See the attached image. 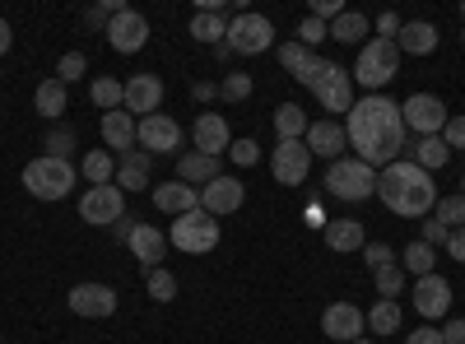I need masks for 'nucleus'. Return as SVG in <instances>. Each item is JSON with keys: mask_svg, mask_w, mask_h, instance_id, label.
Instances as JSON below:
<instances>
[{"mask_svg": "<svg viewBox=\"0 0 465 344\" xmlns=\"http://www.w3.org/2000/svg\"><path fill=\"white\" fill-rule=\"evenodd\" d=\"M344 135H349V149H354V159L368 163L372 172L377 168H391L396 154L405 149V117H401V103L386 98V93H368L349 107L344 117Z\"/></svg>", "mask_w": 465, "mask_h": 344, "instance_id": "1", "label": "nucleus"}, {"mask_svg": "<svg viewBox=\"0 0 465 344\" xmlns=\"http://www.w3.org/2000/svg\"><path fill=\"white\" fill-rule=\"evenodd\" d=\"M377 196H381V205L391 210V214L419 219V214H433V205H438V182H433V172H423L419 163L396 159L391 168H381Z\"/></svg>", "mask_w": 465, "mask_h": 344, "instance_id": "2", "label": "nucleus"}, {"mask_svg": "<svg viewBox=\"0 0 465 344\" xmlns=\"http://www.w3.org/2000/svg\"><path fill=\"white\" fill-rule=\"evenodd\" d=\"M302 84H307V93H312L326 112H344V117H349V107H354V74H344V65L317 56V65L302 74Z\"/></svg>", "mask_w": 465, "mask_h": 344, "instance_id": "3", "label": "nucleus"}, {"mask_svg": "<svg viewBox=\"0 0 465 344\" xmlns=\"http://www.w3.org/2000/svg\"><path fill=\"white\" fill-rule=\"evenodd\" d=\"M74 182H80V172H74L70 159L43 154V159H33V163L24 168V186H28L33 201H65L70 191H74Z\"/></svg>", "mask_w": 465, "mask_h": 344, "instance_id": "4", "label": "nucleus"}, {"mask_svg": "<svg viewBox=\"0 0 465 344\" xmlns=\"http://www.w3.org/2000/svg\"><path fill=\"white\" fill-rule=\"evenodd\" d=\"M401 74V52L396 43H381V37H368L359 47V61H354V80L368 89V93H381Z\"/></svg>", "mask_w": 465, "mask_h": 344, "instance_id": "5", "label": "nucleus"}, {"mask_svg": "<svg viewBox=\"0 0 465 344\" xmlns=\"http://www.w3.org/2000/svg\"><path fill=\"white\" fill-rule=\"evenodd\" d=\"M326 196L331 201H349V205H359V201H372L377 196V172L359 159H335L326 168Z\"/></svg>", "mask_w": 465, "mask_h": 344, "instance_id": "6", "label": "nucleus"}, {"mask_svg": "<svg viewBox=\"0 0 465 344\" xmlns=\"http://www.w3.org/2000/svg\"><path fill=\"white\" fill-rule=\"evenodd\" d=\"M168 242L186 256H205L219 247V219L205 214V210H191V214H177L173 228H168Z\"/></svg>", "mask_w": 465, "mask_h": 344, "instance_id": "7", "label": "nucleus"}, {"mask_svg": "<svg viewBox=\"0 0 465 344\" xmlns=\"http://www.w3.org/2000/svg\"><path fill=\"white\" fill-rule=\"evenodd\" d=\"M270 43H275V24H270L265 15L242 10V15L228 19V37H223L228 52H238V56H261V52H270Z\"/></svg>", "mask_w": 465, "mask_h": 344, "instance_id": "8", "label": "nucleus"}, {"mask_svg": "<svg viewBox=\"0 0 465 344\" xmlns=\"http://www.w3.org/2000/svg\"><path fill=\"white\" fill-rule=\"evenodd\" d=\"M401 117H405V131H414V140H429V135H442L451 112L438 93H414L401 103Z\"/></svg>", "mask_w": 465, "mask_h": 344, "instance_id": "9", "label": "nucleus"}, {"mask_svg": "<svg viewBox=\"0 0 465 344\" xmlns=\"http://www.w3.org/2000/svg\"><path fill=\"white\" fill-rule=\"evenodd\" d=\"M122 214H126V191L116 186V182H107V186H84V196H80V219H84V223L112 228Z\"/></svg>", "mask_w": 465, "mask_h": 344, "instance_id": "10", "label": "nucleus"}, {"mask_svg": "<svg viewBox=\"0 0 465 344\" xmlns=\"http://www.w3.org/2000/svg\"><path fill=\"white\" fill-rule=\"evenodd\" d=\"M270 172H275L280 186H302L307 172H312V149H307V140H280L270 149Z\"/></svg>", "mask_w": 465, "mask_h": 344, "instance_id": "11", "label": "nucleus"}, {"mask_svg": "<svg viewBox=\"0 0 465 344\" xmlns=\"http://www.w3.org/2000/svg\"><path fill=\"white\" fill-rule=\"evenodd\" d=\"M135 144L144 149V154L153 159V154H177L182 149V126L168 117V112H153V117H144L140 126H135Z\"/></svg>", "mask_w": 465, "mask_h": 344, "instance_id": "12", "label": "nucleus"}, {"mask_svg": "<svg viewBox=\"0 0 465 344\" xmlns=\"http://www.w3.org/2000/svg\"><path fill=\"white\" fill-rule=\"evenodd\" d=\"M103 37H107V47H112V52H122V56H135V52H140V47L149 43V19H144L140 10H116Z\"/></svg>", "mask_w": 465, "mask_h": 344, "instance_id": "13", "label": "nucleus"}, {"mask_svg": "<svg viewBox=\"0 0 465 344\" xmlns=\"http://www.w3.org/2000/svg\"><path fill=\"white\" fill-rule=\"evenodd\" d=\"M410 302H414L419 321H438V317H447V312H451V284H447V280L433 270V275L414 280V289H410Z\"/></svg>", "mask_w": 465, "mask_h": 344, "instance_id": "14", "label": "nucleus"}, {"mask_svg": "<svg viewBox=\"0 0 465 344\" xmlns=\"http://www.w3.org/2000/svg\"><path fill=\"white\" fill-rule=\"evenodd\" d=\"M70 312L84 317V321H107L116 312V289L112 284H74L70 289Z\"/></svg>", "mask_w": 465, "mask_h": 344, "instance_id": "15", "label": "nucleus"}, {"mask_svg": "<svg viewBox=\"0 0 465 344\" xmlns=\"http://www.w3.org/2000/svg\"><path fill=\"white\" fill-rule=\"evenodd\" d=\"M159 103H163V80L159 74H131L126 80V98H122V107L131 112L135 122H144V117H153V112H159Z\"/></svg>", "mask_w": 465, "mask_h": 344, "instance_id": "16", "label": "nucleus"}, {"mask_svg": "<svg viewBox=\"0 0 465 344\" xmlns=\"http://www.w3.org/2000/svg\"><path fill=\"white\" fill-rule=\"evenodd\" d=\"M242 201H247V186L232 177V172H219L210 186H201V210L205 214H232V210H242Z\"/></svg>", "mask_w": 465, "mask_h": 344, "instance_id": "17", "label": "nucleus"}, {"mask_svg": "<svg viewBox=\"0 0 465 344\" xmlns=\"http://www.w3.org/2000/svg\"><path fill=\"white\" fill-rule=\"evenodd\" d=\"M363 330H368V321H363V312L354 308V302H331V308L322 312V335H331L340 344L363 339Z\"/></svg>", "mask_w": 465, "mask_h": 344, "instance_id": "18", "label": "nucleus"}, {"mask_svg": "<svg viewBox=\"0 0 465 344\" xmlns=\"http://www.w3.org/2000/svg\"><path fill=\"white\" fill-rule=\"evenodd\" d=\"M191 140H196L201 154L223 159V154H228V144H232V131H228V122L219 117V112H201L196 126H191Z\"/></svg>", "mask_w": 465, "mask_h": 344, "instance_id": "19", "label": "nucleus"}, {"mask_svg": "<svg viewBox=\"0 0 465 344\" xmlns=\"http://www.w3.org/2000/svg\"><path fill=\"white\" fill-rule=\"evenodd\" d=\"M307 149H312V159H326V163H335V159H344V149H349V135H344V126L340 122H312L307 126Z\"/></svg>", "mask_w": 465, "mask_h": 344, "instance_id": "20", "label": "nucleus"}, {"mask_svg": "<svg viewBox=\"0 0 465 344\" xmlns=\"http://www.w3.org/2000/svg\"><path fill=\"white\" fill-rule=\"evenodd\" d=\"M131 256L144 265V275L149 270H159V260L168 251V233H159V223H135V233H131Z\"/></svg>", "mask_w": 465, "mask_h": 344, "instance_id": "21", "label": "nucleus"}, {"mask_svg": "<svg viewBox=\"0 0 465 344\" xmlns=\"http://www.w3.org/2000/svg\"><path fill=\"white\" fill-rule=\"evenodd\" d=\"M153 205H159L163 214H191V210H201V191L196 186H186V182H159V186H153Z\"/></svg>", "mask_w": 465, "mask_h": 344, "instance_id": "22", "label": "nucleus"}, {"mask_svg": "<svg viewBox=\"0 0 465 344\" xmlns=\"http://www.w3.org/2000/svg\"><path fill=\"white\" fill-rule=\"evenodd\" d=\"M135 117H131V112H122V107H116V112H103V144H107V154H126V149H135Z\"/></svg>", "mask_w": 465, "mask_h": 344, "instance_id": "23", "label": "nucleus"}, {"mask_svg": "<svg viewBox=\"0 0 465 344\" xmlns=\"http://www.w3.org/2000/svg\"><path fill=\"white\" fill-rule=\"evenodd\" d=\"M396 52H405V56H433L438 52V28L429 19H405L401 37H396Z\"/></svg>", "mask_w": 465, "mask_h": 344, "instance_id": "24", "label": "nucleus"}, {"mask_svg": "<svg viewBox=\"0 0 465 344\" xmlns=\"http://www.w3.org/2000/svg\"><path fill=\"white\" fill-rule=\"evenodd\" d=\"M149 154H144V149H126V154H116V186H122L126 191V196H131V191H144L149 186Z\"/></svg>", "mask_w": 465, "mask_h": 344, "instance_id": "25", "label": "nucleus"}, {"mask_svg": "<svg viewBox=\"0 0 465 344\" xmlns=\"http://www.w3.org/2000/svg\"><path fill=\"white\" fill-rule=\"evenodd\" d=\"M326 247L331 251H363L368 247V233H363V223L359 219H326Z\"/></svg>", "mask_w": 465, "mask_h": 344, "instance_id": "26", "label": "nucleus"}, {"mask_svg": "<svg viewBox=\"0 0 465 344\" xmlns=\"http://www.w3.org/2000/svg\"><path fill=\"white\" fill-rule=\"evenodd\" d=\"M219 172H223L219 159L201 154V149H191V154H177V182H186V186H210Z\"/></svg>", "mask_w": 465, "mask_h": 344, "instance_id": "27", "label": "nucleus"}, {"mask_svg": "<svg viewBox=\"0 0 465 344\" xmlns=\"http://www.w3.org/2000/svg\"><path fill=\"white\" fill-rule=\"evenodd\" d=\"M191 37H196V43L219 47L223 37H228V15L223 10H196V15H191Z\"/></svg>", "mask_w": 465, "mask_h": 344, "instance_id": "28", "label": "nucleus"}, {"mask_svg": "<svg viewBox=\"0 0 465 344\" xmlns=\"http://www.w3.org/2000/svg\"><path fill=\"white\" fill-rule=\"evenodd\" d=\"M363 321H368L372 335H396L401 330V302L396 298H377L372 308L363 312Z\"/></svg>", "mask_w": 465, "mask_h": 344, "instance_id": "29", "label": "nucleus"}, {"mask_svg": "<svg viewBox=\"0 0 465 344\" xmlns=\"http://www.w3.org/2000/svg\"><path fill=\"white\" fill-rule=\"evenodd\" d=\"M33 107L43 112L47 122L65 117V84L56 80V74H52V80H43V84H37V93H33Z\"/></svg>", "mask_w": 465, "mask_h": 344, "instance_id": "30", "label": "nucleus"}, {"mask_svg": "<svg viewBox=\"0 0 465 344\" xmlns=\"http://www.w3.org/2000/svg\"><path fill=\"white\" fill-rule=\"evenodd\" d=\"M326 28H331V43H344V47H354V43H363V37H368V19H363L359 10H344V15L331 19Z\"/></svg>", "mask_w": 465, "mask_h": 344, "instance_id": "31", "label": "nucleus"}, {"mask_svg": "<svg viewBox=\"0 0 465 344\" xmlns=\"http://www.w3.org/2000/svg\"><path fill=\"white\" fill-rule=\"evenodd\" d=\"M410 163H419L423 172H438V168H447V163H451V149L442 144V135L414 140V159H410Z\"/></svg>", "mask_w": 465, "mask_h": 344, "instance_id": "32", "label": "nucleus"}, {"mask_svg": "<svg viewBox=\"0 0 465 344\" xmlns=\"http://www.w3.org/2000/svg\"><path fill=\"white\" fill-rule=\"evenodd\" d=\"M433 265H438V251L429 247V242H410L405 251H401V270H410L414 280H423V275H433Z\"/></svg>", "mask_w": 465, "mask_h": 344, "instance_id": "33", "label": "nucleus"}, {"mask_svg": "<svg viewBox=\"0 0 465 344\" xmlns=\"http://www.w3.org/2000/svg\"><path fill=\"white\" fill-rule=\"evenodd\" d=\"M80 172H84L89 186H107V182L116 177V154H107V149H89L84 163H80Z\"/></svg>", "mask_w": 465, "mask_h": 344, "instance_id": "34", "label": "nucleus"}, {"mask_svg": "<svg viewBox=\"0 0 465 344\" xmlns=\"http://www.w3.org/2000/svg\"><path fill=\"white\" fill-rule=\"evenodd\" d=\"M275 131H280V140H302V135H307V112H302L298 103H280Z\"/></svg>", "mask_w": 465, "mask_h": 344, "instance_id": "35", "label": "nucleus"}, {"mask_svg": "<svg viewBox=\"0 0 465 344\" xmlns=\"http://www.w3.org/2000/svg\"><path fill=\"white\" fill-rule=\"evenodd\" d=\"M433 219L447 228V233L465 228V196H460V191H451V196H438V205H433Z\"/></svg>", "mask_w": 465, "mask_h": 344, "instance_id": "36", "label": "nucleus"}, {"mask_svg": "<svg viewBox=\"0 0 465 344\" xmlns=\"http://www.w3.org/2000/svg\"><path fill=\"white\" fill-rule=\"evenodd\" d=\"M280 65H284V70L293 74V80L302 84V74L317 65V52H307L302 43H284V47H280Z\"/></svg>", "mask_w": 465, "mask_h": 344, "instance_id": "37", "label": "nucleus"}, {"mask_svg": "<svg viewBox=\"0 0 465 344\" xmlns=\"http://www.w3.org/2000/svg\"><path fill=\"white\" fill-rule=\"evenodd\" d=\"M89 98H94V107H103V112H116L122 107V98H126V84L122 80H94V89H89Z\"/></svg>", "mask_w": 465, "mask_h": 344, "instance_id": "38", "label": "nucleus"}, {"mask_svg": "<svg viewBox=\"0 0 465 344\" xmlns=\"http://www.w3.org/2000/svg\"><path fill=\"white\" fill-rule=\"evenodd\" d=\"M144 284H149V298H153V302H173V298H177V275L163 270V265H159V270H149Z\"/></svg>", "mask_w": 465, "mask_h": 344, "instance_id": "39", "label": "nucleus"}, {"mask_svg": "<svg viewBox=\"0 0 465 344\" xmlns=\"http://www.w3.org/2000/svg\"><path fill=\"white\" fill-rule=\"evenodd\" d=\"M84 70H89V56H84V52H65V56L56 61V80H61V84H74V80H84Z\"/></svg>", "mask_w": 465, "mask_h": 344, "instance_id": "40", "label": "nucleus"}, {"mask_svg": "<svg viewBox=\"0 0 465 344\" xmlns=\"http://www.w3.org/2000/svg\"><path fill=\"white\" fill-rule=\"evenodd\" d=\"M372 280H377V298H401L405 293V270L401 265H386V270H377Z\"/></svg>", "mask_w": 465, "mask_h": 344, "instance_id": "41", "label": "nucleus"}, {"mask_svg": "<svg viewBox=\"0 0 465 344\" xmlns=\"http://www.w3.org/2000/svg\"><path fill=\"white\" fill-rule=\"evenodd\" d=\"M219 98H228V103H242V98H252V74H242V70L223 74V84H219Z\"/></svg>", "mask_w": 465, "mask_h": 344, "instance_id": "42", "label": "nucleus"}, {"mask_svg": "<svg viewBox=\"0 0 465 344\" xmlns=\"http://www.w3.org/2000/svg\"><path fill=\"white\" fill-rule=\"evenodd\" d=\"M326 37H331V28H326L322 19H312V15H307V19L298 24V37H293V43H302L307 52H312V47H322V43H326Z\"/></svg>", "mask_w": 465, "mask_h": 344, "instance_id": "43", "label": "nucleus"}, {"mask_svg": "<svg viewBox=\"0 0 465 344\" xmlns=\"http://www.w3.org/2000/svg\"><path fill=\"white\" fill-rule=\"evenodd\" d=\"M363 260H368V270H372V275L386 270V265H401V256L386 247V242H368V247H363Z\"/></svg>", "mask_w": 465, "mask_h": 344, "instance_id": "44", "label": "nucleus"}, {"mask_svg": "<svg viewBox=\"0 0 465 344\" xmlns=\"http://www.w3.org/2000/svg\"><path fill=\"white\" fill-rule=\"evenodd\" d=\"M43 149H47L52 159H70V154H74V131H70V126H56V131L47 135Z\"/></svg>", "mask_w": 465, "mask_h": 344, "instance_id": "45", "label": "nucleus"}, {"mask_svg": "<svg viewBox=\"0 0 465 344\" xmlns=\"http://www.w3.org/2000/svg\"><path fill=\"white\" fill-rule=\"evenodd\" d=\"M228 154H232V163H238V168H256L261 163V144L256 140H232Z\"/></svg>", "mask_w": 465, "mask_h": 344, "instance_id": "46", "label": "nucleus"}, {"mask_svg": "<svg viewBox=\"0 0 465 344\" xmlns=\"http://www.w3.org/2000/svg\"><path fill=\"white\" fill-rule=\"evenodd\" d=\"M401 24H405V19H401L396 10H381V15H377V37H381V43H396Z\"/></svg>", "mask_w": 465, "mask_h": 344, "instance_id": "47", "label": "nucleus"}, {"mask_svg": "<svg viewBox=\"0 0 465 344\" xmlns=\"http://www.w3.org/2000/svg\"><path fill=\"white\" fill-rule=\"evenodd\" d=\"M442 144H447V149H465V117H447V126H442Z\"/></svg>", "mask_w": 465, "mask_h": 344, "instance_id": "48", "label": "nucleus"}, {"mask_svg": "<svg viewBox=\"0 0 465 344\" xmlns=\"http://www.w3.org/2000/svg\"><path fill=\"white\" fill-rule=\"evenodd\" d=\"M447 238H451L447 228H442L438 219H429V223H423V238H419V242H429V247L438 251V247H447Z\"/></svg>", "mask_w": 465, "mask_h": 344, "instance_id": "49", "label": "nucleus"}, {"mask_svg": "<svg viewBox=\"0 0 465 344\" xmlns=\"http://www.w3.org/2000/svg\"><path fill=\"white\" fill-rule=\"evenodd\" d=\"M340 15H344V5H340V0H312V19L331 24V19H340Z\"/></svg>", "mask_w": 465, "mask_h": 344, "instance_id": "50", "label": "nucleus"}, {"mask_svg": "<svg viewBox=\"0 0 465 344\" xmlns=\"http://www.w3.org/2000/svg\"><path fill=\"white\" fill-rule=\"evenodd\" d=\"M442 344H465V317H451L442 326Z\"/></svg>", "mask_w": 465, "mask_h": 344, "instance_id": "51", "label": "nucleus"}, {"mask_svg": "<svg viewBox=\"0 0 465 344\" xmlns=\"http://www.w3.org/2000/svg\"><path fill=\"white\" fill-rule=\"evenodd\" d=\"M405 344H442V330H433V326H419L414 335H405Z\"/></svg>", "mask_w": 465, "mask_h": 344, "instance_id": "52", "label": "nucleus"}, {"mask_svg": "<svg viewBox=\"0 0 465 344\" xmlns=\"http://www.w3.org/2000/svg\"><path fill=\"white\" fill-rule=\"evenodd\" d=\"M191 98H196V103H214V98H219V84H210V80H196V84H191Z\"/></svg>", "mask_w": 465, "mask_h": 344, "instance_id": "53", "label": "nucleus"}, {"mask_svg": "<svg viewBox=\"0 0 465 344\" xmlns=\"http://www.w3.org/2000/svg\"><path fill=\"white\" fill-rule=\"evenodd\" d=\"M447 256H451V260H460V265H465V228H456V233H451V238H447Z\"/></svg>", "mask_w": 465, "mask_h": 344, "instance_id": "54", "label": "nucleus"}, {"mask_svg": "<svg viewBox=\"0 0 465 344\" xmlns=\"http://www.w3.org/2000/svg\"><path fill=\"white\" fill-rule=\"evenodd\" d=\"M131 233H135V219H131V214H122V219L112 223V238H116V242H131Z\"/></svg>", "mask_w": 465, "mask_h": 344, "instance_id": "55", "label": "nucleus"}, {"mask_svg": "<svg viewBox=\"0 0 465 344\" xmlns=\"http://www.w3.org/2000/svg\"><path fill=\"white\" fill-rule=\"evenodd\" d=\"M10 43H15V28H10V19H0V56L10 52Z\"/></svg>", "mask_w": 465, "mask_h": 344, "instance_id": "56", "label": "nucleus"}, {"mask_svg": "<svg viewBox=\"0 0 465 344\" xmlns=\"http://www.w3.org/2000/svg\"><path fill=\"white\" fill-rule=\"evenodd\" d=\"M302 219H307V223H312V228H326V214H322L317 205H307V214H302Z\"/></svg>", "mask_w": 465, "mask_h": 344, "instance_id": "57", "label": "nucleus"}, {"mask_svg": "<svg viewBox=\"0 0 465 344\" xmlns=\"http://www.w3.org/2000/svg\"><path fill=\"white\" fill-rule=\"evenodd\" d=\"M460 196H465V177H460Z\"/></svg>", "mask_w": 465, "mask_h": 344, "instance_id": "58", "label": "nucleus"}, {"mask_svg": "<svg viewBox=\"0 0 465 344\" xmlns=\"http://www.w3.org/2000/svg\"><path fill=\"white\" fill-rule=\"evenodd\" d=\"M354 344H372V339H354Z\"/></svg>", "mask_w": 465, "mask_h": 344, "instance_id": "59", "label": "nucleus"}, {"mask_svg": "<svg viewBox=\"0 0 465 344\" xmlns=\"http://www.w3.org/2000/svg\"><path fill=\"white\" fill-rule=\"evenodd\" d=\"M460 43H465V28H460Z\"/></svg>", "mask_w": 465, "mask_h": 344, "instance_id": "60", "label": "nucleus"}, {"mask_svg": "<svg viewBox=\"0 0 465 344\" xmlns=\"http://www.w3.org/2000/svg\"><path fill=\"white\" fill-rule=\"evenodd\" d=\"M460 15H465V0H460Z\"/></svg>", "mask_w": 465, "mask_h": 344, "instance_id": "61", "label": "nucleus"}]
</instances>
